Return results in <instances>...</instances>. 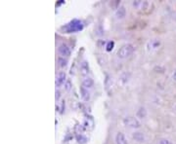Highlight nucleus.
<instances>
[{
	"label": "nucleus",
	"mask_w": 176,
	"mask_h": 144,
	"mask_svg": "<svg viewBox=\"0 0 176 144\" xmlns=\"http://www.w3.org/2000/svg\"><path fill=\"white\" fill-rule=\"evenodd\" d=\"M63 29L66 33H73V32H78L83 29V23L80 22L79 19H73L72 22H69L68 25H66Z\"/></svg>",
	"instance_id": "obj_1"
},
{
	"label": "nucleus",
	"mask_w": 176,
	"mask_h": 144,
	"mask_svg": "<svg viewBox=\"0 0 176 144\" xmlns=\"http://www.w3.org/2000/svg\"><path fill=\"white\" fill-rule=\"evenodd\" d=\"M134 51H135V47L132 44H130V43H127V44L122 45L119 49V51H117V57L119 58H126L128 57H130L134 53Z\"/></svg>",
	"instance_id": "obj_2"
},
{
	"label": "nucleus",
	"mask_w": 176,
	"mask_h": 144,
	"mask_svg": "<svg viewBox=\"0 0 176 144\" xmlns=\"http://www.w3.org/2000/svg\"><path fill=\"white\" fill-rule=\"evenodd\" d=\"M123 124L124 126H126L128 128H139L141 124L139 122V120L136 118V117L133 116H128L123 118Z\"/></svg>",
	"instance_id": "obj_3"
},
{
	"label": "nucleus",
	"mask_w": 176,
	"mask_h": 144,
	"mask_svg": "<svg viewBox=\"0 0 176 144\" xmlns=\"http://www.w3.org/2000/svg\"><path fill=\"white\" fill-rule=\"evenodd\" d=\"M58 53L62 57H69V56H70V49L66 44L62 43V44L58 47Z\"/></svg>",
	"instance_id": "obj_4"
},
{
	"label": "nucleus",
	"mask_w": 176,
	"mask_h": 144,
	"mask_svg": "<svg viewBox=\"0 0 176 144\" xmlns=\"http://www.w3.org/2000/svg\"><path fill=\"white\" fill-rule=\"evenodd\" d=\"M160 46V41L159 39H152L148 43H147V51L151 52V51H154L156 49H158Z\"/></svg>",
	"instance_id": "obj_5"
},
{
	"label": "nucleus",
	"mask_w": 176,
	"mask_h": 144,
	"mask_svg": "<svg viewBox=\"0 0 176 144\" xmlns=\"http://www.w3.org/2000/svg\"><path fill=\"white\" fill-rule=\"evenodd\" d=\"M125 16H126V9H125L124 6H119L116 8V17L119 19H122Z\"/></svg>",
	"instance_id": "obj_6"
},
{
	"label": "nucleus",
	"mask_w": 176,
	"mask_h": 144,
	"mask_svg": "<svg viewBox=\"0 0 176 144\" xmlns=\"http://www.w3.org/2000/svg\"><path fill=\"white\" fill-rule=\"evenodd\" d=\"M66 83V73L65 72H59V74L57 75V78H56V87H61V86Z\"/></svg>",
	"instance_id": "obj_7"
},
{
	"label": "nucleus",
	"mask_w": 176,
	"mask_h": 144,
	"mask_svg": "<svg viewBox=\"0 0 176 144\" xmlns=\"http://www.w3.org/2000/svg\"><path fill=\"white\" fill-rule=\"evenodd\" d=\"M80 72L82 75H87L89 72V62L87 60L81 61L80 63Z\"/></svg>",
	"instance_id": "obj_8"
},
{
	"label": "nucleus",
	"mask_w": 176,
	"mask_h": 144,
	"mask_svg": "<svg viewBox=\"0 0 176 144\" xmlns=\"http://www.w3.org/2000/svg\"><path fill=\"white\" fill-rule=\"evenodd\" d=\"M116 144H128L126 138L122 132H117L116 135Z\"/></svg>",
	"instance_id": "obj_9"
},
{
	"label": "nucleus",
	"mask_w": 176,
	"mask_h": 144,
	"mask_svg": "<svg viewBox=\"0 0 176 144\" xmlns=\"http://www.w3.org/2000/svg\"><path fill=\"white\" fill-rule=\"evenodd\" d=\"M132 137L133 139L135 140V141L139 142V143H142L145 141V136L142 132H139V131H135L132 134Z\"/></svg>",
	"instance_id": "obj_10"
},
{
	"label": "nucleus",
	"mask_w": 176,
	"mask_h": 144,
	"mask_svg": "<svg viewBox=\"0 0 176 144\" xmlns=\"http://www.w3.org/2000/svg\"><path fill=\"white\" fill-rule=\"evenodd\" d=\"M93 85H94V81H93L92 78H90V77L85 78V79L83 80V82H82V87L87 89V90L90 89V88H92Z\"/></svg>",
	"instance_id": "obj_11"
},
{
	"label": "nucleus",
	"mask_w": 176,
	"mask_h": 144,
	"mask_svg": "<svg viewBox=\"0 0 176 144\" xmlns=\"http://www.w3.org/2000/svg\"><path fill=\"white\" fill-rule=\"evenodd\" d=\"M136 117L139 119H145L147 117V110L145 107H140L136 113Z\"/></svg>",
	"instance_id": "obj_12"
},
{
	"label": "nucleus",
	"mask_w": 176,
	"mask_h": 144,
	"mask_svg": "<svg viewBox=\"0 0 176 144\" xmlns=\"http://www.w3.org/2000/svg\"><path fill=\"white\" fill-rule=\"evenodd\" d=\"M80 93H81V97H82V98H83L85 101H88V100L90 99V93H89V92L87 91V89H85V88L82 87V88L80 89Z\"/></svg>",
	"instance_id": "obj_13"
},
{
	"label": "nucleus",
	"mask_w": 176,
	"mask_h": 144,
	"mask_svg": "<svg viewBox=\"0 0 176 144\" xmlns=\"http://www.w3.org/2000/svg\"><path fill=\"white\" fill-rule=\"evenodd\" d=\"M76 140H77V142L79 143V144H84L86 141H87V138H86L84 135L78 134V135L76 136Z\"/></svg>",
	"instance_id": "obj_14"
},
{
	"label": "nucleus",
	"mask_w": 176,
	"mask_h": 144,
	"mask_svg": "<svg viewBox=\"0 0 176 144\" xmlns=\"http://www.w3.org/2000/svg\"><path fill=\"white\" fill-rule=\"evenodd\" d=\"M58 63L59 65L61 66V67H66V63H68V61H66V60H65V57H59L58 58Z\"/></svg>",
	"instance_id": "obj_15"
},
{
	"label": "nucleus",
	"mask_w": 176,
	"mask_h": 144,
	"mask_svg": "<svg viewBox=\"0 0 176 144\" xmlns=\"http://www.w3.org/2000/svg\"><path fill=\"white\" fill-rule=\"evenodd\" d=\"M113 46H115V42H113V41H110V42H108L107 46H106V50H107L108 52H110V51H112V50H113Z\"/></svg>",
	"instance_id": "obj_16"
},
{
	"label": "nucleus",
	"mask_w": 176,
	"mask_h": 144,
	"mask_svg": "<svg viewBox=\"0 0 176 144\" xmlns=\"http://www.w3.org/2000/svg\"><path fill=\"white\" fill-rule=\"evenodd\" d=\"M70 88H72V82H70V80H66L65 83V90L66 92H69Z\"/></svg>",
	"instance_id": "obj_17"
},
{
	"label": "nucleus",
	"mask_w": 176,
	"mask_h": 144,
	"mask_svg": "<svg viewBox=\"0 0 176 144\" xmlns=\"http://www.w3.org/2000/svg\"><path fill=\"white\" fill-rule=\"evenodd\" d=\"M159 144H172V142L170 141L169 139H166V138H162L159 141Z\"/></svg>",
	"instance_id": "obj_18"
},
{
	"label": "nucleus",
	"mask_w": 176,
	"mask_h": 144,
	"mask_svg": "<svg viewBox=\"0 0 176 144\" xmlns=\"http://www.w3.org/2000/svg\"><path fill=\"white\" fill-rule=\"evenodd\" d=\"M172 78H173V80L176 82V70H174L173 74H172Z\"/></svg>",
	"instance_id": "obj_19"
},
{
	"label": "nucleus",
	"mask_w": 176,
	"mask_h": 144,
	"mask_svg": "<svg viewBox=\"0 0 176 144\" xmlns=\"http://www.w3.org/2000/svg\"><path fill=\"white\" fill-rule=\"evenodd\" d=\"M59 97H60V92H56V99L58 100L59 99Z\"/></svg>",
	"instance_id": "obj_20"
},
{
	"label": "nucleus",
	"mask_w": 176,
	"mask_h": 144,
	"mask_svg": "<svg viewBox=\"0 0 176 144\" xmlns=\"http://www.w3.org/2000/svg\"><path fill=\"white\" fill-rule=\"evenodd\" d=\"M64 107H65V101H62V113L64 112Z\"/></svg>",
	"instance_id": "obj_21"
},
{
	"label": "nucleus",
	"mask_w": 176,
	"mask_h": 144,
	"mask_svg": "<svg viewBox=\"0 0 176 144\" xmlns=\"http://www.w3.org/2000/svg\"><path fill=\"white\" fill-rule=\"evenodd\" d=\"M175 109H176V106H175Z\"/></svg>",
	"instance_id": "obj_22"
}]
</instances>
